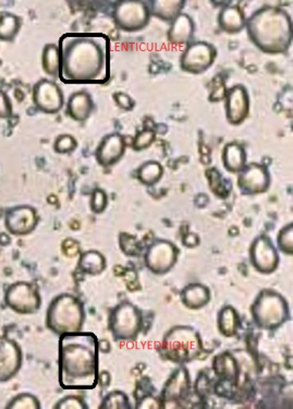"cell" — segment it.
<instances>
[{"label": "cell", "instance_id": "cell-10", "mask_svg": "<svg viewBox=\"0 0 293 409\" xmlns=\"http://www.w3.org/2000/svg\"><path fill=\"white\" fill-rule=\"evenodd\" d=\"M216 57L217 50L209 43H190L180 57V68L184 73L201 75L209 70Z\"/></svg>", "mask_w": 293, "mask_h": 409}, {"label": "cell", "instance_id": "cell-21", "mask_svg": "<svg viewBox=\"0 0 293 409\" xmlns=\"http://www.w3.org/2000/svg\"><path fill=\"white\" fill-rule=\"evenodd\" d=\"M195 25L189 15L182 13L172 23L167 38L174 45H189L193 38Z\"/></svg>", "mask_w": 293, "mask_h": 409}, {"label": "cell", "instance_id": "cell-22", "mask_svg": "<svg viewBox=\"0 0 293 409\" xmlns=\"http://www.w3.org/2000/svg\"><path fill=\"white\" fill-rule=\"evenodd\" d=\"M219 28L228 34H236L246 29V18L239 6H226L218 13Z\"/></svg>", "mask_w": 293, "mask_h": 409}, {"label": "cell", "instance_id": "cell-4", "mask_svg": "<svg viewBox=\"0 0 293 409\" xmlns=\"http://www.w3.org/2000/svg\"><path fill=\"white\" fill-rule=\"evenodd\" d=\"M83 304L73 295L62 294L52 300L47 310L46 325L55 334L80 332L84 323Z\"/></svg>", "mask_w": 293, "mask_h": 409}, {"label": "cell", "instance_id": "cell-37", "mask_svg": "<svg viewBox=\"0 0 293 409\" xmlns=\"http://www.w3.org/2000/svg\"><path fill=\"white\" fill-rule=\"evenodd\" d=\"M108 205L107 193L100 188H96L91 195V210L95 214H102L106 211Z\"/></svg>", "mask_w": 293, "mask_h": 409}, {"label": "cell", "instance_id": "cell-34", "mask_svg": "<svg viewBox=\"0 0 293 409\" xmlns=\"http://www.w3.org/2000/svg\"><path fill=\"white\" fill-rule=\"evenodd\" d=\"M279 250L286 255L293 253V224L289 223L285 228H281L277 237Z\"/></svg>", "mask_w": 293, "mask_h": 409}, {"label": "cell", "instance_id": "cell-30", "mask_svg": "<svg viewBox=\"0 0 293 409\" xmlns=\"http://www.w3.org/2000/svg\"><path fill=\"white\" fill-rule=\"evenodd\" d=\"M43 70L48 75L58 77L61 69V52L56 44H47L43 50Z\"/></svg>", "mask_w": 293, "mask_h": 409}, {"label": "cell", "instance_id": "cell-38", "mask_svg": "<svg viewBox=\"0 0 293 409\" xmlns=\"http://www.w3.org/2000/svg\"><path fill=\"white\" fill-rule=\"evenodd\" d=\"M120 248L127 255H137L139 253V244L135 236L122 232L120 234Z\"/></svg>", "mask_w": 293, "mask_h": 409}, {"label": "cell", "instance_id": "cell-25", "mask_svg": "<svg viewBox=\"0 0 293 409\" xmlns=\"http://www.w3.org/2000/svg\"><path fill=\"white\" fill-rule=\"evenodd\" d=\"M221 161H223L224 168L229 172H232V174L238 172L239 174L248 164L246 149L240 143H228L225 145L224 150H223Z\"/></svg>", "mask_w": 293, "mask_h": 409}, {"label": "cell", "instance_id": "cell-26", "mask_svg": "<svg viewBox=\"0 0 293 409\" xmlns=\"http://www.w3.org/2000/svg\"><path fill=\"white\" fill-rule=\"evenodd\" d=\"M186 1L184 0H154L151 3V15L165 22L172 23L181 15Z\"/></svg>", "mask_w": 293, "mask_h": 409}, {"label": "cell", "instance_id": "cell-15", "mask_svg": "<svg viewBox=\"0 0 293 409\" xmlns=\"http://www.w3.org/2000/svg\"><path fill=\"white\" fill-rule=\"evenodd\" d=\"M38 211L30 205H17L6 212V230L15 236L31 234L38 226Z\"/></svg>", "mask_w": 293, "mask_h": 409}, {"label": "cell", "instance_id": "cell-35", "mask_svg": "<svg viewBox=\"0 0 293 409\" xmlns=\"http://www.w3.org/2000/svg\"><path fill=\"white\" fill-rule=\"evenodd\" d=\"M77 141L73 135H60L54 142V151L58 154H70L77 150Z\"/></svg>", "mask_w": 293, "mask_h": 409}, {"label": "cell", "instance_id": "cell-23", "mask_svg": "<svg viewBox=\"0 0 293 409\" xmlns=\"http://www.w3.org/2000/svg\"><path fill=\"white\" fill-rule=\"evenodd\" d=\"M215 374L223 383L236 385L239 380V369L236 358L229 352H223L215 357L213 362Z\"/></svg>", "mask_w": 293, "mask_h": 409}, {"label": "cell", "instance_id": "cell-7", "mask_svg": "<svg viewBox=\"0 0 293 409\" xmlns=\"http://www.w3.org/2000/svg\"><path fill=\"white\" fill-rule=\"evenodd\" d=\"M108 327L117 341L137 339L142 327L141 312L131 302H121L110 312Z\"/></svg>", "mask_w": 293, "mask_h": 409}, {"label": "cell", "instance_id": "cell-27", "mask_svg": "<svg viewBox=\"0 0 293 409\" xmlns=\"http://www.w3.org/2000/svg\"><path fill=\"white\" fill-rule=\"evenodd\" d=\"M77 269L83 274L96 276V275L102 274L106 269V259L100 252L96 250L83 252L80 257Z\"/></svg>", "mask_w": 293, "mask_h": 409}, {"label": "cell", "instance_id": "cell-8", "mask_svg": "<svg viewBox=\"0 0 293 409\" xmlns=\"http://www.w3.org/2000/svg\"><path fill=\"white\" fill-rule=\"evenodd\" d=\"M114 23L120 30L128 33L144 30L151 19L149 6L139 0H123L114 7Z\"/></svg>", "mask_w": 293, "mask_h": 409}, {"label": "cell", "instance_id": "cell-42", "mask_svg": "<svg viewBox=\"0 0 293 409\" xmlns=\"http://www.w3.org/2000/svg\"><path fill=\"white\" fill-rule=\"evenodd\" d=\"M182 245L186 248H195L200 245V237L195 232H188L182 238Z\"/></svg>", "mask_w": 293, "mask_h": 409}, {"label": "cell", "instance_id": "cell-1", "mask_svg": "<svg viewBox=\"0 0 293 409\" xmlns=\"http://www.w3.org/2000/svg\"><path fill=\"white\" fill-rule=\"evenodd\" d=\"M98 339L93 333L62 334L59 339V385L65 389H92L98 385Z\"/></svg>", "mask_w": 293, "mask_h": 409}, {"label": "cell", "instance_id": "cell-32", "mask_svg": "<svg viewBox=\"0 0 293 409\" xmlns=\"http://www.w3.org/2000/svg\"><path fill=\"white\" fill-rule=\"evenodd\" d=\"M102 409H130L129 397L122 393V392L114 391L110 393L107 396L105 397L100 405Z\"/></svg>", "mask_w": 293, "mask_h": 409}, {"label": "cell", "instance_id": "cell-36", "mask_svg": "<svg viewBox=\"0 0 293 409\" xmlns=\"http://www.w3.org/2000/svg\"><path fill=\"white\" fill-rule=\"evenodd\" d=\"M7 408L11 409H40V404L36 397L31 394H20L13 397L10 402L8 403Z\"/></svg>", "mask_w": 293, "mask_h": 409}, {"label": "cell", "instance_id": "cell-11", "mask_svg": "<svg viewBox=\"0 0 293 409\" xmlns=\"http://www.w3.org/2000/svg\"><path fill=\"white\" fill-rule=\"evenodd\" d=\"M178 257L179 250L174 244L168 240H156L145 253V265L154 274L164 275L176 265Z\"/></svg>", "mask_w": 293, "mask_h": 409}, {"label": "cell", "instance_id": "cell-9", "mask_svg": "<svg viewBox=\"0 0 293 409\" xmlns=\"http://www.w3.org/2000/svg\"><path fill=\"white\" fill-rule=\"evenodd\" d=\"M5 302L9 309L19 315H33L40 310L42 304L40 292L36 285L29 282H17L8 287Z\"/></svg>", "mask_w": 293, "mask_h": 409}, {"label": "cell", "instance_id": "cell-12", "mask_svg": "<svg viewBox=\"0 0 293 409\" xmlns=\"http://www.w3.org/2000/svg\"><path fill=\"white\" fill-rule=\"evenodd\" d=\"M250 260L256 271L262 274L275 272L279 265V255L271 238L261 235L252 242L250 248Z\"/></svg>", "mask_w": 293, "mask_h": 409}, {"label": "cell", "instance_id": "cell-18", "mask_svg": "<svg viewBox=\"0 0 293 409\" xmlns=\"http://www.w3.org/2000/svg\"><path fill=\"white\" fill-rule=\"evenodd\" d=\"M127 149L123 135L120 133H110L105 135L95 151V158L103 168H110L117 164Z\"/></svg>", "mask_w": 293, "mask_h": 409}, {"label": "cell", "instance_id": "cell-40", "mask_svg": "<svg viewBox=\"0 0 293 409\" xmlns=\"http://www.w3.org/2000/svg\"><path fill=\"white\" fill-rule=\"evenodd\" d=\"M13 116V104L7 93L0 90V118L8 119Z\"/></svg>", "mask_w": 293, "mask_h": 409}, {"label": "cell", "instance_id": "cell-41", "mask_svg": "<svg viewBox=\"0 0 293 409\" xmlns=\"http://www.w3.org/2000/svg\"><path fill=\"white\" fill-rule=\"evenodd\" d=\"M114 102L117 103L121 110H132L135 108V102L133 98L124 92H116L114 94Z\"/></svg>", "mask_w": 293, "mask_h": 409}, {"label": "cell", "instance_id": "cell-2", "mask_svg": "<svg viewBox=\"0 0 293 409\" xmlns=\"http://www.w3.org/2000/svg\"><path fill=\"white\" fill-rule=\"evenodd\" d=\"M246 29L254 46L269 55L286 53L292 44V20L279 7L260 8L246 20Z\"/></svg>", "mask_w": 293, "mask_h": 409}, {"label": "cell", "instance_id": "cell-24", "mask_svg": "<svg viewBox=\"0 0 293 409\" xmlns=\"http://www.w3.org/2000/svg\"><path fill=\"white\" fill-rule=\"evenodd\" d=\"M211 300V290L205 285L194 283L184 287L181 292V302L186 308L200 310Z\"/></svg>", "mask_w": 293, "mask_h": 409}, {"label": "cell", "instance_id": "cell-5", "mask_svg": "<svg viewBox=\"0 0 293 409\" xmlns=\"http://www.w3.org/2000/svg\"><path fill=\"white\" fill-rule=\"evenodd\" d=\"M252 318L257 327L276 329L290 317L288 302L278 292L264 290L257 295L251 307Z\"/></svg>", "mask_w": 293, "mask_h": 409}, {"label": "cell", "instance_id": "cell-31", "mask_svg": "<svg viewBox=\"0 0 293 409\" xmlns=\"http://www.w3.org/2000/svg\"><path fill=\"white\" fill-rule=\"evenodd\" d=\"M20 28V19L17 15L9 13L0 15V40L13 42Z\"/></svg>", "mask_w": 293, "mask_h": 409}, {"label": "cell", "instance_id": "cell-29", "mask_svg": "<svg viewBox=\"0 0 293 409\" xmlns=\"http://www.w3.org/2000/svg\"><path fill=\"white\" fill-rule=\"evenodd\" d=\"M164 176V168L157 161H147L137 170V179L147 187H153L160 181Z\"/></svg>", "mask_w": 293, "mask_h": 409}, {"label": "cell", "instance_id": "cell-3", "mask_svg": "<svg viewBox=\"0 0 293 409\" xmlns=\"http://www.w3.org/2000/svg\"><path fill=\"white\" fill-rule=\"evenodd\" d=\"M60 52V79L65 82H92L104 71L106 63L104 48L93 38L87 36H71Z\"/></svg>", "mask_w": 293, "mask_h": 409}, {"label": "cell", "instance_id": "cell-33", "mask_svg": "<svg viewBox=\"0 0 293 409\" xmlns=\"http://www.w3.org/2000/svg\"><path fill=\"white\" fill-rule=\"evenodd\" d=\"M156 140V133L152 129H143L135 135L132 142V149L141 152V151L146 150Z\"/></svg>", "mask_w": 293, "mask_h": 409}, {"label": "cell", "instance_id": "cell-13", "mask_svg": "<svg viewBox=\"0 0 293 409\" xmlns=\"http://www.w3.org/2000/svg\"><path fill=\"white\" fill-rule=\"evenodd\" d=\"M271 174L266 166L251 163L239 172L236 185L243 195H261L271 187Z\"/></svg>", "mask_w": 293, "mask_h": 409}, {"label": "cell", "instance_id": "cell-16", "mask_svg": "<svg viewBox=\"0 0 293 409\" xmlns=\"http://www.w3.org/2000/svg\"><path fill=\"white\" fill-rule=\"evenodd\" d=\"M225 108L230 125L240 126L246 121L250 112V95L244 85L236 84L227 90Z\"/></svg>", "mask_w": 293, "mask_h": 409}, {"label": "cell", "instance_id": "cell-19", "mask_svg": "<svg viewBox=\"0 0 293 409\" xmlns=\"http://www.w3.org/2000/svg\"><path fill=\"white\" fill-rule=\"evenodd\" d=\"M93 110H94V102H93L92 96L87 91H77L70 95L68 98L66 112L71 119L77 123H83L89 119Z\"/></svg>", "mask_w": 293, "mask_h": 409}, {"label": "cell", "instance_id": "cell-14", "mask_svg": "<svg viewBox=\"0 0 293 409\" xmlns=\"http://www.w3.org/2000/svg\"><path fill=\"white\" fill-rule=\"evenodd\" d=\"M33 103L40 112L54 115L63 107L65 98L57 83L42 79L33 88Z\"/></svg>", "mask_w": 293, "mask_h": 409}, {"label": "cell", "instance_id": "cell-17", "mask_svg": "<svg viewBox=\"0 0 293 409\" xmlns=\"http://www.w3.org/2000/svg\"><path fill=\"white\" fill-rule=\"evenodd\" d=\"M23 355L20 346L8 337H0V382L10 381L20 371Z\"/></svg>", "mask_w": 293, "mask_h": 409}, {"label": "cell", "instance_id": "cell-28", "mask_svg": "<svg viewBox=\"0 0 293 409\" xmlns=\"http://www.w3.org/2000/svg\"><path fill=\"white\" fill-rule=\"evenodd\" d=\"M217 325H218L219 332L223 336H234L238 332L239 325H240L238 312L232 306H225L219 311Z\"/></svg>", "mask_w": 293, "mask_h": 409}, {"label": "cell", "instance_id": "cell-39", "mask_svg": "<svg viewBox=\"0 0 293 409\" xmlns=\"http://www.w3.org/2000/svg\"><path fill=\"white\" fill-rule=\"evenodd\" d=\"M56 409H85L87 408L85 403L83 402L82 399H79L77 396H67L65 399H61L56 405Z\"/></svg>", "mask_w": 293, "mask_h": 409}, {"label": "cell", "instance_id": "cell-43", "mask_svg": "<svg viewBox=\"0 0 293 409\" xmlns=\"http://www.w3.org/2000/svg\"><path fill=\"white\" fill-rule=\"evenodd\" d=\"M160 403L155 397L145 396L137 404V408H159Z\"/></svg>", "mask_w": 293, "mask_h": 409}, {"label": "cell", "instance_id": "cell-6", "mask_svg": "<svg viewBox=\"0 0 293 409\" xmlns=\"http://www.w3.org/2000/svg\"><path fill=\"white\" fill-rule=\"evenodd\" d=\"M162 350L163 354L172 362H191L203 350L201 336L192 327H174L165 335Z\"/></svg>", "mask_w": 293, "mask_h": 409}, {"label": "cell", "instance_id": "cell-20", "mask_svg": "<svg viewBox=\"0 0 293 409\" xmlns=\"http://www.w3.org/2000/svg\"><path fill=\"white\" fill-rule=\"evenodd\" d=\"M189 374L183 368L176 370L168 380L163 392V405H170L183 399L189 391Z\"/></svg>", "mask_w": 293, "mask_h": 409}]
</instances>
